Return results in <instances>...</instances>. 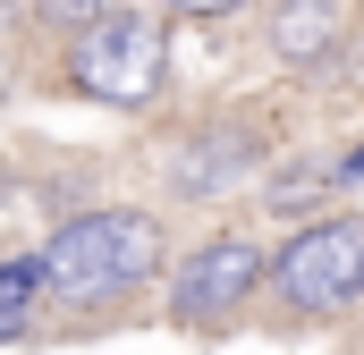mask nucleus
Wrapping results in <instances>:
<instances>
[{
    "mask_svg": "<svg viewBox=\"0 0 364 355\" xmlns=\"http://www.w3.org/2000/svg\"><path fill=\"white\" fill-rule=\"evenodd\" d=\"M161 9H178V17H220V9H246V0H161Z\"/></svg>",
    "mask_w": 364,
    "mask_h": 355,
    "instance_id": "nucleus-9",
    "label": "nucleus"
},
{
    "mask_svg": "<svg viewBox=\"0 0 364 355\" xmlns=\"http://www.w3.org/2000/svg\"><path fill=\"white\" fill-rule=\"evenodd\" d=\"M246 161H255V136H229V144H203V153H186V161H178V178L203 195L220 170H246Z\"/></svg>",
    "mask_w": 364,
    "mask_h": 355,
    "instance_id": "nucleus-6",
    "label": "nucleus"
},
{
    "mask_svg": "<svg viewBox=\"0 0 364 355\" xmlns=\"http://www.w3.org/2000/svg\"><path fill=\"white\" fill-rule=\"evenodd\" d=\"M17 296H43V263H34V254L0 263V305H17Z\"/></svg>",
    "mask_w": 364,
    "mask_h": 355,
    "instance_id": "nucleus-7",
    "label": "nucleus"
},
{
    "mask_svg": "<svg viewBox=\"0 0 364 355\" xmlns=\"http://www.w3.org/2000/svg\"><path fill=\"white\" fill-rule=\"evenodd\" d=\"M255 288H263V254H255L246 237H212V246L178 271V322H220V313H237Z\"/></svg>",
    "mask_w": 364,
    "mask_h": 355,
    "instance_id": "nucleus-4",
    "label": "nucleus"
},
{
    "mask_svg": "<svg viewBox=\"0 0 364 355\" xmlns=\"http://www.w3.org/2000/svg\"><path fill=\"white\" fill-rule=\"evenodd\" d=\"M339 34H348V9L339 0H279V17H272L279 60H331Z\"/></svg>",
    "mask_w": 364,
    "mask_h": 355,
    "instance_id": "nucleus-5",
    "label": "nucleus"
},
{
    "mask_svg": "<svg viewBox=\"0 0 364 355\" xmlns=\"http://www.w3.org/2000/svg\"><path fill=\"white\" fill-rule=\"evenodd\" d=\"M43 17H60V26H102V17H119V0H43Z\"/></svg>",
    "mask_w": 364,
    "mask_h": 355,
    "instance_id": "nucleus-8",
    "label": "nucleus"
},
{
    "mask_svg": "<svg viewBox=\"0 0 364 355\" xmlns=\"http://www.w3.org/2000/svg\"><path fill=\"white\" fill-rule=\"evenodd\" d=\"M34 263H43V288L60 305H110V296H127V288H144L161 271V220H144V212H85Z\"/></svg>",
    "mask_w": 364,
    "mask_h": 355,
    "instance_id": "nucleus-1",
    "label": "nucleus"
},
{
    "mask_svg": "<svg viewBox=\"0 0 364 355\" xmlns=\"http://www.w3.org/2000/svg\"><path fill=\"white\" fill-rule=\"evenodd\" d=\"M0 102H9V60H0Z\"/></svg>",
    "mask_w": 364,
    "mask_h": 355,
    "instance_id": "nucleus-11",
    "label": "nucleus"
},
{
    "mask_svg": "<svg viewBox=\"0 0 364 355\" xmlns=\"http://www.w3.org/2000/svg\"><path fill=\"white\" fill-rule=\"evenodd\" d=\"M161 77H170V43H161V26L153 17H102V26H85L77 34V85L93 93V102H119V110H144L153 93H161Z\"/></svg>",
    "mask_w": 364,
    "mask_h": 355,
    "instance_id": "nucleus-3",
    "label": "nucleus"
},
{
    "mask_svg": "<svg viewBox=\"0 0 364 355\" xmlns=\"http://www.w3.org/2000/svg\"><path fill=\"white\" fill-rule=\"evenodd\" d=\"M263 279L279 288L288 313H339L364 296V220H322L296 229L279 246V263H263Z\"/></svg>",
    "mask_w": 364,
    "mask_h": 355,
    "instance_id": "nucleus-2",
    "label": "nucleus"
},
{
    "mask_svg": "<svg viewBox=\"0 0 364 355\" xmlns=\"http://www.w3.org/2000/svg\"><path fill=\"white\" fill-rule=\"evenodd\" d=\"M17 330H26V322H17V305H0V347H9Z\"/></svg>",
    "mask_w": 364,
    "mask_h": 355,
    "instance_id": "nucleus-10",
    "label": "nucleus"
}]
</instances>
